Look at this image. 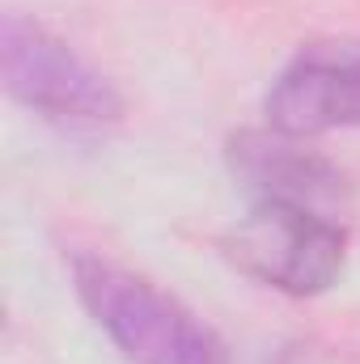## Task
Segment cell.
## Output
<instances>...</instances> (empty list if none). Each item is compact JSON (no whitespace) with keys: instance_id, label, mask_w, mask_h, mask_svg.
I'll return each mask as SVG.
<instances>
[{"instance_id":"cell-1","label":"cell","mask_w":360,"mask_h":364,"mask_svg":"<svg viewBox=\"0 0 360 364\" xmlns=\"http://www.w3.org/2000/svg\"><path fill=\"white\" fill-rule=\"evenodd\" d=\"M73 284L127 364H229L221 335L144 275L123 272L97 255H77Z\"/></svg>"},{"instance_id":"cell-2","label":"cell","mask_w":360,"mask_h":364,"mask_svg":"<svg viewBox=\"0 0 360 364\" xmlns=\"http://www.w3.org/2000/svg\"><path fill=\"white\" fill-rule=\"evenodd\" d=\"M0 68L4 90L60 132L93 136L115 127L123 114L115 85L64 38L21 13H9L0 26Z\"/></svg>"},{"instance_id":"cell-3","label":"cell","mask_w":360,"mask_h":364,"mask_svg":"<svg viewBox=\"0 0 360 364\" xmlns=\"http://www.w3.org/2000/svg\"><path fill=\"white\" fill-rule=\"evenodd\" d=\"M225 250L250 279L288 296H314L327 292L344 272L348 233L327 212L255 199V208L229 229Z\"/></svg>"},{"instance_id":"cell-4","label":"cell","mask_w":360,"mask_h":364,"mask_svg":"<svg viewBox=\"0 0 360 364\" xmlns=\"http://www.w3.org/2000/svg\"><path fill=\"white\" fill-rule=\"evenodd\" d=\"M263 114L284 136L360 127V43L327 38L301 47L271 81Z\"/></svg>"},{"instance_id":"cell-5","label":"cell","mask_w":360,"mask_h":364,"mask_svg":"<svg viewBox=\"0 0 360 364\" xmlns=\"http://www.w3.org/2000/svg\"><path fill=\"white\" fill-rule=\"evenodd\" d=\"M301 136L284 132H238L229 140V166L233 174L255 191V199L301 203L314 212H327L344 199V174L314 149L297 144Z\"/></svg>"}]
</instances>
